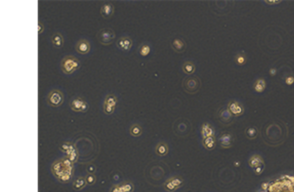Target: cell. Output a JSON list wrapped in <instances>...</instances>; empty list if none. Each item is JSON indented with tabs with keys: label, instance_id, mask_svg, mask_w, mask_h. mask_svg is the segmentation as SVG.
I'll use <instances>...</instances> for the list:
<instances>
[{
	"label": "cell",
	"instance_id": "obj_13",
	"mask_svg": "<svg viewBox=\"0 0 294 192\" xmlns=\"http://www.w3.org/2000/svg\"><path fill=\"white\" fill-rule=\"evenodd\" d=\"M130 134L133 137H139L142 134V129L138 124H133L130 128Z\"/></svg>",
	"mask_w": 294,
	"mask_h": 192
},
{
	"label": "cell",
	"instance_id": "obj_16",
	"mask_svg": "<svg viewBox=\"0 0 294 192\" xmlns=\"http://www.w3.org/2000/svg\"><path fill=\"white\" fill-rule=\"evenodd\" d=\"M85 178H86L87 185H93L96 183V178L93 174H88Z\"/></svg>",
	"mask_w": 294,
	"mask_h": 192
},
{
	"label": "cell",
	"instance_id": "obj_21",
	"mask_svg": "<svg viewBox=\"0 0 294 192\" xmlns=\"http://www.w3.org/2000/svg\"><path fill=\"white\" fill-rule=\"evenodd\" d=\"M110 192H124V191H123L121 185H116V186H113V188H112Z\"/></svg>",
	"mask_w": 294,
	"mask_h": 192
},
{
	"label": "cell",
	"instance_id": "obj_17",
	"mask_svg": "<svg viewBox=\"0 0 294 192\" xmlns=\"http://www.w3.org/2000/svg\"><path fill=\"white\" fill-rule=\"evenodd\" d=\"M150 52V47L148 45H142L139 49V53L142 56H147Z\"/></svg>",
	"mask_w": 294,
	"mask_h": 192
},
{
	"label": "cell",
	"instance_id": "obj_9",
	"mask_svg": "<svg viewBox=\"0 0 294 192\" xmlns=\"http://www.w3.org/2000/svg\"><path fill=\"white\" fill-rule=\"evenodd\" d=\"M90 44L86 39H81L75 45V50L82 55L87 54L90 51Z\"/></svg>",
	"mask_w": 294,
	"mask_h": 192
},
{
	"label": "cell",
	"instance_id": "obj_8",
	"mask_svg": "<svg viewBox=\"0 0 294 192\" xmlns=\"http://www.w3.org/2000/svg\"><path fill=\"white\" fill-rule=\"evenodd\" d=\"M114 13V6L111 2H106L100 9V14L104 19H109Z\"/></svg>",
	"mask_w": 294,
	"mask_h": 192
},
{
	"label": "cell",
	"instance_id": "obj_6",
	"mask_svg": "<svg viewBox=\"0 0 294 192\" xmlns=\"http://www.w3.org/2000/svg\"><path fill=\"white\" fill-rule=\"evenodd\" d=\"M60 148L62 152L67 154V157H68L73 163L76 162L77 158H78V153H77L76 148H75L74 144L64 142V143H62L61 145H60Z\"/></svg>",
	"mask_w": 294,
	"mask_h": 192
},
{
	"label": "cell",
	"instance_id": "obj_7",
	"mask_svg": "<svg viewBox=\"0 0 294 192\" xmlns=\"http://www.w3.org/2000/svg\"><path fill=\"white\" fill-rule=\"evenodd\" d=\"M116 45L120 50L127 52L130 50L131 47L133 45V41L129 37L125 36V37H121L120 39H118Z\"/></svg>",
	"mask_w": 294,
	"mask_h": 192
},
{
	"label": "cell",
	"instance_id": "obj_2",
	"mask_svg": "<svg viewBox=\"0 0 294 192\" xmlns=\"http://www.w3.org/2000/svg\"><path fill=\"white\" fill-rule=\"evenodd\" d=\"M80 62L73 55H68L62 59L61 62L62 71L66 75H70L80 67Z\"/></svg>",
	"mask_w": 294,
	"mask_h": 192
},
{
	"label": "cell",
	"instance_id": "obj_22",
	"mask_svg": "<svg viewBox=\"0 0 294 192\" xmlns=\"http://www.w3.org/2000/svg\"><path fill=\"white\" fill-rule=\"evenodd\" d=\"M44 31V26L41 23V22H38V34L40 35L41 33H42Z\"/></svg>",
	"mask_w": 294,
	"mask_h": 192
},
{
	"label": "cell",
	"instance_id": "obj_20",
	"mask_svg": "<svg viewBox=\"0 0 294 192\" xmlns=\"http://www.w3.org/2000/svg\"><path fill=\"white\" fill-rule=\"evenodd\" d=\"M86 170L88 174H94V172L96 171V167H95V165H93V164H89V165L87 166Z\"/></svg>",
	"mask_w": 294,
	"mask_h": 192
},
{
	"label": "cell",
	"instance_id": "obj_14",
	"mask_svg": "<svg viewBox=\"0 0 294 192\" xmlns=\"http://www.w3.org/2000/svg\"><path fill=\"white\" fill-rule=\"evenodd\" d=\"M121 187L123 189L124 192H133L134 190V187L132 183L129 181H126L123 182V183L121 184Z\"/></svg>",
	"mask_w": 294,
	"mask_h": 192
},
{
	"label": "cell",
	"instance_id": "obj_10",
	"mask_svg": "<svg viewBox=\"0 0 294 192\" xmlns=\"http://www.w3.org/2000/svg\"><path fill=\"white\" fill-rule=\"evenodd\" d=\"M51 40H52V44H53L54 46L57 49H60L63 46L64 44V39L63 37H62V34L59 33V32H56V33L53 34L51 38Z\"/></svg>",
	"mask_w": 294,
	"mask_h": 192
},
{
	"label": "cell",
	"instance_id": "obj_1",
	"mask_svg": "<svg viewBox=\"0 0 294 192\" xmlns=\"http://www.w3.org/2000/svg\"><path fill=\"white\" fill-rule=\"evenodd\" d=\"M54 176L62 183H68L73 178V162L68 157L54 162L51 167Z\"/></svg>",
	"mask_w": 294,
	"mask_h": 192
},
{
	"label": "cell",
	"instance_id": "obj_15",
	"mask_svg": "<svg viewBox=\"0 0 294 192\" xmlns=\"http://www.w3.org/2000/svg\"><path fill=\"white\" fill-rule=\"evenodd\" d=\"M157 153L159 155H164L167 153V146L164 144H159L157 148Z\"/></svg>",
	"mask_w": 294,
	"mask_h": 192
},
{
	"label": "cell",
	"instance_id": "obj_12",
	"mask_svg": "<svg viewBox=\"0 0 294 192\" xmlns=\"http://www.w3.org/2000/svg\"><path fill=\"white\" fill-rule=\"evenodd\" d=\"M117 101V98L114 95H108L106 97V98H105L104 105H108L115 106L116 107Z\"/></svg>",
	"mask_w": 294,
	"mask_h": 192
},
{
	"label": "cell",
	"instance_id": "obj_4",
	"mask_svg": "<svg viewBox=\"0 0 294 192\" xmlns=\"http://www.w3.org/2000/svg\"><path fill=\"white\" fill-rule=\"evenodd\" d=\"M70 108L75 112H86L89 109V105L80 97H75L70 101Z\"/></svg>",
	"mask_w": 294,
	"mask_h": 192
},
{
	"label": "cell",
	"instance_id": "obj_18",
	"mask_svg": "<svg viewBox=\"0 0 294 192\" xmlns=\"http://www.w3.org/2000/svg\"><path fill=\"white\" fill-rule=\"evenodd\" d=\"M183 44L181 41L179 40V39H175V40L173 41V42H172V45L175 50H176L177 52H180V50L181 49L182 47H183Z\"/></svg>",
	"mask_w": 294,
	"mask_h": 192
},
{
	"label": "cell",
	"instance_id": "obj_5",
	"mask_svg": "<svg viewBox=\"0 0 294 192\" xmlns=\"http://www.w3.org/2000/svg\"><path fill=\"white\" fill-rule=\"evenodd\" d=\"M48 104L51 107H59L62 104L64 97L62 93L59 90H52L48 96Z\"/></svg>",
	"mask_w": 294,
	"mask_h": 192
},
{
	"label": "cell",
	"instance_id": "obj_19",
	"mask_svg": "<svg viewBox=\"0 0 294 192\" xmlns=\"http://www.w3.org/2000/svg\"><path fill=\"white\" fill-rule=\"evenodd\" d=\"M115 109H116V107L115 106H111V105H104V107H103V110H104V113L106 115H112L113 112H114Z\"/></svg>",
	"mask_w": 294,
	"mask_h": 192
},
{
	"label": "cell",
	"instance_id": "obj_3",
	"mask_svg": "<svg viewBox=\"0 0 294 192\" xmlns=\"http://www.w3.org/2000/svg\"><path fill=\"white\" fill-rule=\"evenodd\" d=\"M116 34L111 29H102L96 34V39L100 44L103 45H109L113 42Z\"/></svg>",
	"mask_w": 294,
	"mask_h": 192
},
{
	"label": "cell",
	"instance_id": "obj_11",
	"mask_svg": "<svg viewBox=\"0 0 294 192\" xmlns=\"http://www.w3.org/2000/svg\"><path fill=\"white\" fill-rule=\"evenodd\" d=\"M87 185L86 181V178H82V177H80V178H77L76 179L74 180L73 186V189L75 190V191H80L83 188H84Z\"/></svg>",
	"mask_w": 294,
	"mask_h": 192
}]
</instances>
